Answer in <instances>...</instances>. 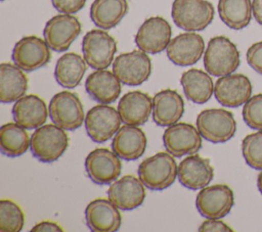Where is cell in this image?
I'll return each mask as SVG.
<instances>
[{
    "label": "cell",
    "mask_w": 262,
    "mask_h": 232,
    "mask_svg": "<svg viewBox=\"0 0 262 232\" xmlns=\"http://www.w3.org/2000/svg\"><path fill=\"white\" fill-rule=\"evenodd\" d=\"M178 167L168 151H160L143 159L137 170L138 178L150 190L161 191L170 187L176 180Z\"/></svg>",
    "instance_id": "obj_1"
},
{
    "label": "cell",
    "mask_w": 262,
    "mask_h": 232,
    "mask_svg": "<svg viewBox=\"0 0 262 232\" xmlns=\"http://www.w3.org/2000/svg\"><path fill=\"white\" fill-rule=\"evenodd\" d=\"M241 63L236 45L225 36H216L209 40L204 54L206 72L215 77L233 74Z\"/></svg>",
    "instance_id": "obj_2"
},
{
    "label": "cell",
    "mask_w": 262,
    "mask_h": 232,
    "mask_svg": "<svg viewBox=\"0 0 262 232\" xmlns=\"http://www.w3.org/2000/svg\"><path fill=\"white\" fill-rule=\"evenodd\" d=\"M69 137L66 131L55 124L42 125L31 136V152L41 163L56 161L67 150Z\"/></svg>",
    "instance_id": "obj_3"
},
{
    "label": "cell",
    "mask_w": 262,
    "mask_h": 232,
    "mask_svg": "<svg viewBox=\"0 0 262 232\" xmlns=\"http://www.w3.org/2000/svg\"><path fill=\"white\" fill-rule=\"evenodd\" d=\"M215 9L208 0H174L171 16L174 24L187 32L205 30L214 19Z\"/></svg>",
    "instance_id": "obj_4"
},
{
    "label": "cell",
    "mask_w": 262,
    "mask_h": 232,
    "mask_svg": "<svg viewBox=\"0 0 262 232\" xmlns=\"http://www.w3.org/2000/svg\"><path fill=\"white\" fill-rule=\"evenodd\" d=\"M195 123L202 137L212 143H224L236 132V122L232 112L223 108L202 110Z\"/></svg>",
    "instance_id": "obj_5"
},
{
    "label": "cell",
    "mask_w": 262,
    "mask_h": 232,
    "mask_svg": "<svg viewBox=\"0 0 262 232\" xmlns=\"http://www.w3.org/2000/svg\"><path fill=\"white\" fill-rule=\"evenodd\" d=\"M48 111L53 124L63 130H77L85 121L82 101L76 93L70 91L56 93L49 102Z\"/></svg>",
    "instance_id": "obj_6"
},
{
    "label": "cell",
    "mask_w": 262,
    "mask_h": 232,
    "mask_svg": "<svg viewBox=\"0 0 262 232\" xmlns=\"http://www.w3.org/2000/svg\"><path fill=\"white\" fill-rule=\"evenodd\" d=\"M82 52L90 67L103 69L113 63L117 52V42L105 31L94 29L87 32L83 37Z\"/></svg>",
    "instance_id": "obj_7"
},
{
    "label": "cell",
    "mask_w": 262,
    "mask_h": 232,
    "mask_svg": "<svg viewBox=\"0 0 262 232\" xmlns=\"http://www.w3.org/2000/svg\"><path fill=\"white\" fill-rule=\"evenodd\" d=\"M113 72L127 86H139L151 74V60L146 52L133 50L118 55L113 62Z\"/></svg>",
    "instance_id": "obj_8"
},
{
    "label": "cell",
    "mask_w": 262,
    "mask_h": 232,
    "mask_svg": "<svg viewBox=\"0 0 262 232\" xmlns=\"http://www.w3.org/2000/svg\"><path fill=\"white\" fill-rule=\"evenodd\" d=\"M234 204L232 189L225 184H215L201 189L195 197L198 212L206 219H222Z\"/></svg>",
    "instance_id": "obj_9"
},
{
    "label": "cell",
    "mask_w": 262,
    "mask_h": 232,
    "mask_svg": "<svg viewBox=\"0 0 262 232\" xmlns=\"http://www.w3.org/2000/svg\"><path fill=\"white\" fill-rule=\"evenodd\" d=\"M121 122L118 109L102 103L91 107L84 121L87 135L96 143H103L113 138L120 129Z\"/></svg>",
    "instance_id": "obj_10"
},
{
    "label": "cell",
    "mask_w": 262,
    "mask_h": 232,
    "mask_svg": "<svg viewBox=\"0 0 262 232\" xmlns=\"http://www.w3.org/2000/svg\"><path fill=\"white\" fill-rule=\"evenodd\" d=\"M11 57L14 64L25 72H34L50 61L51 52L45 40L37 36H26L14 44Z\"/></svg>",
    "instance_id": "obj_11"
},
{
    "label": "cell",
    "mask_w": 262,
    "mask_h": 232,
    "mask_svg": "<svg viewBox=\"0 0 262 232\" xmlns=\"http://www.w3.org/2000/svg\"><path fill=\"white\" fill-rule=\"evenodd\" d=\"M202 135L198 128L187 123H176L169 126L163 134L166 150L174 157L190 155L202 148Z\"/></svg>",
    "instance_id": "obj_12"
},
{
    "label": "cell",
    "mask_w": 262,
    "mask_h": 232,
    "mask_svg": "<svg viewBox=\"0 0 262 232\" xmlns=\"http://www.w3.org/2000/svg\"><path fill=\"white\" fill-rule=\"evenodd\" d=\"M82 30L79 19L67 13L52 16L43 30L44 40L50 49L63 52L70 48L72 43L78 38Z\"/></svg>",
    "instance_id": "obj_13"
},
{
    "label": "cell",
    "mask_w": 262,
    "mask_h": 232,
    "mask_svg": "<svg viewBox=\"0 0 262 232\" xmlns=\"http://www.w3.org/2000/svg\"><path fill=\"white\" fill-rule=\"evenodd\" d=\"M85 171L93 183L106 185L119 178L122 171V163L114 151L107 148H96L86 156Z\"/></svg>",
    "instance_id": "obj_14"
},
{
    "label": "cell",
    "mask_w": 262,
    "mask_h": 232,
    "mask_svg": "<svg viewBox=\"0 0 262 232\" xmlns=\"http://www.w3.org/2000/svg\"><path fill=\"white\" fill-rule=\"evenodd\" d=\"M172 29L162 16H151L145 19L135 35V44L147 54H158L164 51L171 41Z\"/></svg>",
    "instance_id": "obj_15"
},
{
    "label": "cell",
    "mask_w": 262,
    "mask_h": 232,
    "mask_svg": "<svg viewBox=\"0 0 262 232\" xmlns=\"http://www.w3.org/2000/svg\"><path fill=\"white\" fill-rule=\"evenodd\" d=\"M250 79L243 74H230L219 77L214 86L216 100L226 107L245 104L252 95Z\"/></svg>",
    "instance_id": "obj_16"
},
{
    "label": "cell",
    "mask_w": 262,
    "mask_h": 232,
    "mask_svg": "<svg viewBox=\"0 0 262 232\" xmlns=\"http://www.w3.org/2000/svg\"><path fill=\"white\" fill-rule=\"evenodd\" d=\"M145 186L139 178L125 175L114 181L107 189L108 199L122 211L139 207L145 198Z\"/></svg>",
    "instance_id": "obj_17"
},
{
    "label": "cell",
    "mask_w": 262,
    "mask_h": 232,
    "mask_svg": "<svg viewBox=\"0 0 262 232\" xmlns=\"http://www.w3.org/2000/svg\"><path fill=\"white\" fill-rule=\"evenodd\" d=\"M205 50L203 37L194 32L181 33L174 37L166 48L170 61L175 65L188 66L196 63Z\"/></svg>",
    "instance_id": "obj_18"
},
{
    "label": "cell",
    "mask_w": 262,
    "mask_h": 232,
    "mask_svg": "<svg viewBox=\"0 0 262 232\" xmlns=\"http://www.w3.org/2000/svg\"><path fill=\"white\" fill-rule=\"evenodd\" d=\"M110 199L97 198L85 208L87 227L93 232H115L122 225L121 213Z\"/></svg>",
    "instance_id": "obj_19"
},
{
    "label": "cell",
    "mask_w": 262,
    "mask_h": 232,
    "mask_svg": "<svg viewBox=\"0 0 262 232\" xmlns=\"http://www.w3.org/2000/svg\"><path fill=\"white\" fill-rule=\"evenodd\" d=\"M177 177L180 184L185 188L198 190L210 184L214 177V168L209 158L194 153L180 161Z\"/></svg>",
    "instance_id": "obj_20"
},
{
    "label": "cell",
    "mask_w": 262,
    "mask_h": 232,
    "mask_svg": "<svg viewBox=\"0 0 262 232\" xmlns=\"http://www.w3.org/2000/svg\"><path fill=\"white\" fill-rule=\"evenodd\" d=\"M147 138L138 127L125 124L113 137V151L122 159L132 161L138 159L145 151Z\"/></svg>",
    "instance_id": "obj_21"
},
{
    "label": "cell",
    "mask_w": 262,
    "mask_h": 232,
    "mask_svg": "<svg viewBox=\"0 0 262 232\" xmlns=\"http://www.w3.org/2000/svg\"><path fill=\"white\" fill-rule=\"evenodd\" d=\"M152 121L160 127H169L178 123L184 112L182 96L172 89L158 92L152 98Z\"/></svg>",
    "instance_id": "obj_22"
},
{
    "label": "cell",
    "mask_w": 262,
    "mask_h": 232,
    "mask_svg": "<svg viewBox=\"0 0 262 232\" xmlns=\"http://www.w3.org/2000/svg\"><path fill=\"white\" fill-rule=\"evenodd\" d=\"M152 106V99L148 94L135 90L127 92L121 97L118 111L124 124L141 126L148 121Z\"/></svg>",
    "instance_id": "obj_23"
},
{
    "label": "cell",
    "mask_w": 262,
    "mask_h": 232,
    "mask_svg": "<svg viewBox=\"0 0 262 232\" xmlns=\"http://www.w3.org/2000/svg\"><path fill=\"white\" fill-rule=\"evenodd\" d=\"M48 113L45 101L35 94L23 96L12 106L14 122L28 130L37 129L44 125Z\"/></svg>",
    "instance_id": "obj_24"
},
{
    "label": "cell",
    "mask_w": 262,
    "mask_h": 232,
    "mask_svg": "<svg viewBox=\"0 0 262 232\" xmlns=\"http://www.w3.org/2000/svg\"><path fill=\"white\" fill-rule=\"evenodd\" d=\"M85 89L88 95L98 103L111 104L121 94V81L114 72L107 69H96L91 73L85 81Z\"/></svg>",
    "instance_id": "obj_25"
},
{
    "label": "cell",
    "mask_w": 262,
    "mask_h": 232,
    "mask_svg": "<svg viewBox=\"0 0 262 232\" xmlns=\"http://www.w3.org/2000/svg\"><path fill=\"white\" fill-rule=\"evenodd\" d=\"M28 78L24 69L16 64L2 62L0 64V101L12 103L26 95Z\"/></svg>",
    "instance_id": "obj_26"
},
{
    "label": "cell",
    "mask_w": 262,
    "mask_h": 232,
    "mask_svg": "<svg viewBox=\"0 0 262 232\" xmlns=\"http://www.w3.org/2000/svg\"><path fill=\"white\" fill-rule=\"evenodd\" d=\"M180 84L188 100L196 104H204L214 93L213 80L208 72L199 68L185 71L180 78Z\"/></svg>",
    "instance_id": "obj_27"
},
{
    "label": "cell",
    "mask_w": 262,
    "mask_h": 232,
    "mask_svg": "<svg viewBox=\"0 0 262 232\" xmlns=\"http://www.w3.org/2000/svg\"><path fill=\"white\" fill-rule=\"evenodd\" d=\"M87 71V62L81 55L68 52L61 55L55 64L54 78L62 88H76Z\"/></svg>",
    "instance_id": "obj_28"
},
{
    "label": "cell",
    "mask_w": 262,
    "mask_h": 232,
    "mask_svg": "<svg viewBox=\"0 0 262 232\" xmlns=\"http://www.w3.org/2000/svg\"><path fill=\"white\" fill-rule=\"evenodd\" d=\"M128 9L127 0H94L90 6V18L96 27L110 30L121 22Z\"/></svg>",
    "instance_id": "obj_29"
},
{
    "label": "cell",
    "mask_w": 262,
    "mask_h": 232,
    "mask_svg": "<svg viewBox=\"0 0 262 232\" xmlns=\"http://www.w3.org/2000/svg\"><path fill=\"white\" fill-rule=\"evenodd\" d=\"M218 14L230 29L238 31L251 22L253 9L251 0H219Z\"/></svg>",
    "instance_id": "obj_30"
},
{
    "label": "cell",
    "mask_w": 262,
    "mask_h": 232,
    "mask_svg": "<svg viewBox=\"0 0 262 232\" xmlns=\"http://www.w3.org/2000/svg\"><path fill=\"white\" fill-rule=\"evenodd\" d=\"M31 138L24 127L17 123H7L0 128L1 152L8 157H17L27 152Z\"/></svg>",
    "instance_id": "obj_31"
},
{
    "label": "cell",
    "mask_w": 262,
    "mask_h": 232,
    "mask_svg": "<svg viewBox=\"0 0 262 232\" xmlns=\"http://www.w3.org/2000/svg\"><path fill=\"white\" fill-rule=\"evenodd\" d=\"M25 225V215L17 203L10 199L0 200V231L19 232Z\"/></svg>",
    "instance_id": "obj_32"
},
{
    "label": "cell",
    "mask_w": 262,
    "mask_h": 232,
    "mask_svg": "<svg viewBox=\"0 0 262 232\" xmlns=\"http://www.w3.org/2000/svg\"><path fill=\"white\" fill-rule=\"evenodd\" d=\"M242 153L250 168L262 170V130L251 133L243 139Z\"/></svg>",
    "instance_id": "obj_33"
},
{
    "label": "cell",
    "mask_w": 262,
    "mask_h": 232,
    "mask_svg": "<svg viewBox=\"0 0 262 232\" xmlns=\"http://www.w3.org/2000/svg\"><path fill=\"white\" fill-rule=\"evenodd\" d=\"M243 120L253 130H262V93L251 96L244 104Z\"/></svg>",
    "instance_id": "obj_34"
},
{
    "label": "cell",
    "mask_w": 262,
    "mask_h": 232,
    "mask_svg": "<svg viewBox=\"0 0 262 232\" xmlns=\"http://www.w3.org/2000/svg\"><path fill=\"white\" fill-rule=\"evenodd\" d=\"M246 57L248 64L258 74L262 75V41L252 44L247 50Z\"/></svg>",
    "instance_id": "obj_35"
},
{
    "label": "cell",
    "mask_w": 262,
    "mask_h": 232,
    "mask_svg": "<svg viewBox=\"0 0 262 232\" xmlns=\"http://www.w3.org/2000/svg\"><path fill=\"white\" fill-rule=\"evenodd\" d=\"M53 7L67 14H74L81 10L86 3V0H51Z\"/></svg>",
    "instance_id": "obj_36"
},
{
    "label": "cell",
    "mask_w": 262,
    "mask_h": 232,
    "mask_svg": "<svg viewBox=\"0 0 262 232\" xmlns=\"http://www.w3.org/2000/svg\"><path fill=\"white\" fill-rule=\"evenodd\" d=\"M201 232H232L233 230L220 219H208L204 221L200 227Z\"/></svg>",
    "instance_id": "obj_37"
},
{
    "label": "cell",
    "mask_w": 262,
    "mask_h": 232,
    "mask_svg": "<svg viewBox=\"0 0 262 232\" xmlns=\"http://www.w3.org/2000/svg\"><path fill=\"white\" fill-rule=\"evenodd\" d=\"M41 231H55V232H62L63 229L56 223L50 221H43L36 224L32 229L31 232H41Z\"/></svg>",
    "instance_id": "obj_38"
},
{
    "label": "cell",
    "mask_w": 262,
    "mask_h": 232,
    "mask_svg": "<svg viewBox=\"0 0 262 232\" xmlns=\"http://www.w3.org/2000/svg\"><path fill=\"white\" fill-rule=\"evenodd\" d=\"M252 9L254 18L262 26V0H252Z\"/></svg>",
    "instance_id": "obj_39"
},
{
    "label": "cell",
    "mask_w": 262,
    "mask_h": 232,
    "mask_svg": "<svg viewBox=\"0 0 262 232\" xmlns=\"http://www.w3.org/2000/svg\"><path fill=\"white\" fill-rule=\"evenodd\" d=\"M257 187H258L259 192L262 194V170L257 177Z\"/></svg>",
    "instance_id": "obj_40"
},
{
    "label": "cell",
    "mask_w": 262,
    "mask_h": 232,
    "mask_svg": "<svg viewBox=\"0 0 262 232\" xmlns=\"http://www.w3.org/2000/svg\"><path fill=\"white\" fill-rule=\"evenodd\" d=\"M1 1H4V0H1Z\"/></svg>",
    "instance_id": "obj_41"
}]
</instances>
